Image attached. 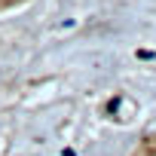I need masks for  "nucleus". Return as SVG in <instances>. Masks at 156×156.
<instances>
[{"label":"nucleus","instance_id":"1","mask_svg":"<svg viewBox=\"0 0 156 156\" xmlns=\"http://www.w3.org/2000/svg\"><path fill=\"white\" fill-rule=\"evenodd\" d=\"M135 156H156V135L144 138V144H141V150H138Z\"/></svg>","mask_w":156,"mask_h":156}]
</instances>
